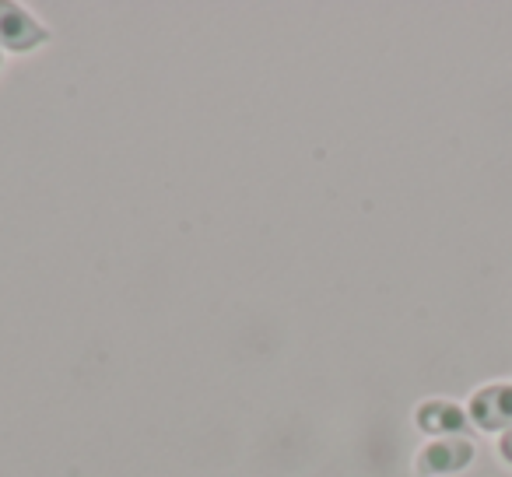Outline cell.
<instances>
[{
  "label": "cell",
  "instance_id": "5",
  "mask_svg": "<svg viewBox=\"0 0 512 477\" xmlns=\"http://www.w3.org/2000/svg\"><path fill=\"white\" fill-rule=\"evenodd\" d=\"M495 453H498V460H502L505 467L512 470V428H509V432H502V435H498V442H495Z\"/></svg>",
  "mask_w": 512,
  "mask_h": 477
},
{
  "label": "cell",
  "instance_id": "4",
  "mask_svg": "<svg viewBox=\"0 0 512 477\" xmlns=\"http://www.w3.org/2000/svg\"><path fill=\"white\" fill-rule=\"evenodd\" d=\"M46 39H50V32L32 11L18 8V4H0V50L29 53L39 50Z\"/></svg>",
  "mask_w": 512,
  "mask_h": 477
},
{
  "label": "cell",
  "instance_id": "3",
  "mask_svg": "<svg viewBox=\"0 0 512 477\" xmlns=\"http://www.w3.org/2000/svg\"><path fill=\"white\" fill-rule=\"evenodd\" d=\"M414 428L428 439H449V435H470L474 425H470L467 404H456V400L446 397H428L414 407Z\"/></svg>",
  "mask_w": 512,
  "mask_h": 477
},
{
  "label": "cell",
  "instance_id": "6",
  "mask_svg": "<svg viewBox=\"0 0 512 477\" xmlns=\"http://www.w3.org/2000/svg\"><path fill=\"white\" fill-rule=\"evenodd\" d=\"M0 64H4V53H0Z\"/></svg>",
  "mask_w": 512,
  "mask_h": 477
},
{
  "label": "cell",
  "instance_id": "2",
  "mask_svg": "<svg viewBox=\"0 0 512 477\" xmlns=\"http://www.w3.org/2000/svg\"><path fill=\"white\" fill-rule=\"evenodd\" d=\"M470 425L477 432L502 435L512 428V379H495V383H484L470 393L467 400Z\"/></svg>",
  "mask_w": 512,
  "mask_h": 477
},
{
  "label": "cell",
  "instance_id": "1",
  "mask_svg": "<svg viewBox=\"0 0 512 477\" xmlns=\"http://www.w3.org/2000/svg\"><path fill=\"white\" fill-rule=\"evenodd\" d=\"M477 446L470 435H449V439H428L414 453V474L418 477H456L470 470Z\"/></svg>",
  "mask_w": 512,
  "mask_h": 477
}]
</instances>
